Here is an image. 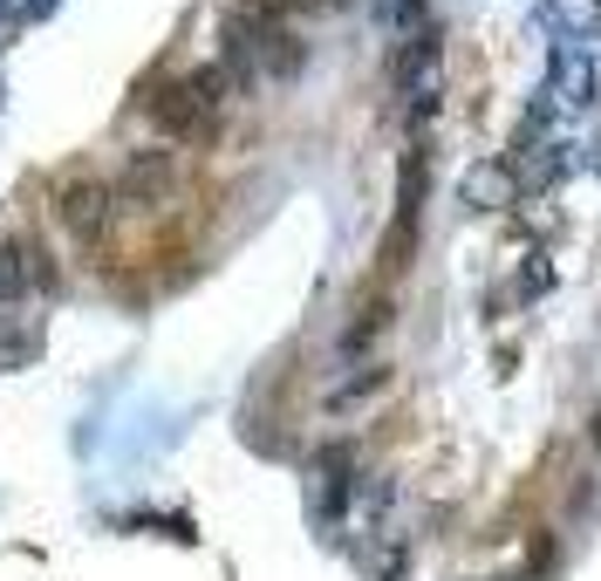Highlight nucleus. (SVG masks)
<instances>
[{"mask_svg":"<svg viewBox=\"0 0 601 581\" xmlns=\"http://www.w3.org/2000/svg\"><path fill=\"white\" fill-rule=\"evenodd\" d=\"M232 90H239V83L213 62V69L178 75V83H151V90H144V110H151V124L165 131V137L198 144V137H213V131H219V110L232 103Z\"/></svg>","mask_w":601,"mask_h":581,"instance_id":"1","label":"nucleus"},{"mask_svg":"<svg viewBox=\"0 0 601 581\" xmlns=\"http://www.w3.org/2000/svg\"><path fill=\"white\" fill-rule=\"evenodd\" d=\"M55 219L69 226V240L96 247L103 232H110V219H116V185H110V178H90V172L62 178V185H55Z\"/></svg>","mask_w":601,"mask_h":581,"instance_id":"2","label":"nucleus"},{"mask_svg":"<svg viewBox=\"0 0 601 581\" xmlns=\"http://www.w3.org/2000/svg\"><path fill=\"white\" fill-rule=\"evenodd\" d=\"M0 294H8V301L55 294V260H49V247H42V240L14 232V240L0 247Z\"/></svg>","mask_w":601,"mask_h":581,"instance_id":"3","label":"nucleus"},{"mask_svg":"<svg viewBox=\"0 0 601 581\" xmlns=\"http://www.w3.org/2000/svg\"><path fill=\"white\" fill-rule=\"evenodd\" d=\"M110 185H116V206H165L178 191V158L172 151H131V165Z\"/></svg>","mask_w":601,"mask_h":581,"instance_id":"4","label":"nucleus"},{"mask_svg":"<svg viewBox=\"0 0 601 581\" xmlns=\"http://www.w3.org/2000/svg\"><path fill=\"white\" fill-rule=\"evenodd\" d=\"M349 499H355V452L349 445H322V452H314V492H308L314 520H322V527L342 520Z\"/></svg>","mask_w":601,"mask_h":581,"instance_id":"5","label":"nucleus"},{"mask_svg":"<svg viewBox=\"0 0 601 581\" xmlns=\"http://www.w3.org/2000/svg\"><path fill=\"white\" fill-rule=\"evenodd\" d=\"M458 199H465L472 212H499V206H512V199H519V185H512V165H499V158L472 165V172H465V185H458Z\"/></svg>","mask_w":601,"mask_h":581,"instance_id":"6","label":"nucleus"},{"mask_svg":"<svg viewBox=\"0 0 601 581\" xmlns=\"http://www.w3.org/2000/svg\"><path fill=\"white\" fill-rule=\"evenodd\" d=\"M560 178H568V144H527V151H519V165H512L519 191H547Z\"/></svg>","mask_w":601,"mask_h":581,"instance_id":"7","label":"nucleus"},{"mask_svg":"<svg viewBox=\"0 0 601 581\" xmlns=\"http://www.w3.org/2000/svg\"><path fill=\"white\" fill-rule=\"evenodd\" d=\"M540 28H553L560 42H588V34H594V0H547Z\"/></svg>","mask_w":601,"mask_h":581,"instance_id":"8","label":"nucleus"},{"mask_svg":"<svg viewBox=\"0 0 601 581\" xmlns=\"http://www.w3.org/2000/svg\"><path fill=\"white\" fill-rule=\"evenodd\" d=\"M383 329H390V301H383V294H370L363 308H355V322L342 329V356H363V349H370Z\"/></svg>","mask_w":601,"mask_h":581,"instance_id":"9","label":"nucleus"},{"mask_svg":"<svg viewBox=\"0 0 601 581\" xmlns=\"http://www.w3.org/2000/svg\"><path fill=\"white\" fill-rule=\"evenodd\" d=\"M553 75H560V90H568V110H588L594 90H601V75L588 62H574V55H553Z\"/></svg>","mask_w":601,"mask_h":581,"instance_id":"10","label":"nucleus"},{"mask_svg":"<svg viewBox=\"0 0 601 581\" xmlns=\"http://www.w3.org/2000/svg\"><path fill=\"white\" fill-rule=\"evenodd\" d=\"M383 383H390V370H383V363H363V370H355L349 383H335V391H329V404H335V411H349V404H363V397H376V391H383Z\"/></svg>","mask_w":601,"mask_h":581,"instance_id":"11","label":"nucleus"},{"mask_svg":"<svg viewBox=\"0 0 601 581\" xmlns=\"http://www.w3.org/2000/svg\"><path fill=\"white\" fill-rule=\"evenodd\" d=\"M588 165H594V178H601V137H594V158H588Z\"/></svg>","mask_w":601,"mask_h":581,"instance_id":"12","label":"nucleus"},{"mask_svg":"<svg viewBox=\"0 0 601 581\" xmlns=\"http://www.w3.org/2000/svg\"><path fill=\"white\" fill-rule=\"evenodd\" d=\"M594 445H601V417H594Z\"/></svg>","mask_w":601,"mask_h":581,"instance_id":"13","label":"nucleus"},{"mask_svg":"<svg viewBox=\"0 0 601 581\" xmlns=\"http://www.w3.org/2000/svg\"><path fill=\"white\" fill-rule=\"evenodd\" d=\"M0 8H8V0H0Z\"/></svg>","mask_w":601,"mask_h":581,"instance_id":"14","label":"nucleus"},{"mask_svg":"<svg viewBox=\"0 0 601 581\" xmlns=\"http://www.w3.org/2000/svg\"><path fill=\"white\" fill-rule=\"evenodd\" d=\"M594 75H601V69H594Z\"/></svg>","mask_w":601,"mask_h":581,"instance_id":"15","label":"nucleus"}]
</instances>
